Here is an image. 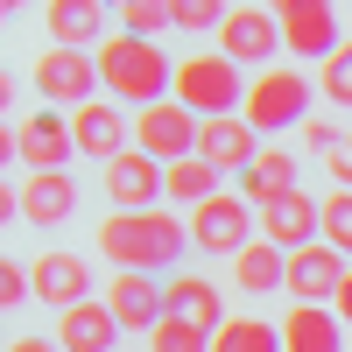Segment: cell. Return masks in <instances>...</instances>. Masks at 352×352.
I'll list each match as a JSON object with an SVG mask.
<instances>
[{
	"label": "cell",
	"instance_id": "4dcf8cb0",
	"mask_svg": "<svg viewBox=\"0 0 352 352\" xmlns=\"http://www.w3.org/2000/svg\"><path fill=\"white\" fill-rule=\"evenodd\" d=\"M232 8H219V0H176V28H226Z\"/></svg>",
	"mask_w": 352,
	"mask_h": 352
},
{
	"label": "cell",
	"instance_id": "f1b7e54d",
	"mask_svg": "<svg viewBox=\"0 0 352 352\" xmlns=\"http://www.w3.org/2000/svg\"><path fill=\"white\" fill-rule=\"evenodd\" d=\"M324 247L352 254V190H331L324 197Z\"/></svg>",
	"mask_w": 352,
	"mask_h": 352
},
{
	"label": "cell",
	"instance_id": "484cf974",
	"mask_svg": "<svg viewBox=\"0 0 352 352\" xmlns=\"http://www.w3.org/2000/svg\"><path fill=\"white\" fill-rule=\"evenodd\" d=\"M176 204H212L219 197V169L204 162V155H190V162H169V184H162Z\"/></svg>",
	"mask_w": 352,
	"mask_h": 352
},
{
	"label": "cell",
	"instance_id": "d6a6232c",
	"mask_svg": "<svg viewBox=\"0 0 352 352\" xmlns=\"http://www.w3.org/2000/svg\"><path fill=\"white\" fill-rule=\"evenodd\" d=\"M303 141H310V148H317V155H324V162H331V155L345 148V134H338L331 120H310V127H303Z\"/></svg>",
	"mask_w": 352,
	"mask_h": 352
},
{
	"label": "cell",
	"instance_id": "52a82bcc",
	"mask_svg": "<svg viewBox=\"0 0 352 352\" xmlns=\"http://www.w3.org/2000/svg\"><path fill=\"white\" fill-rule=\"evenodd\" d=\"M219 43H226V56H232L240 71L261 78V71H275L268 56L282 50V21H275V8H232L226 28H219Z\"/></svg>",
	"mask_w": 352,
	"mask_h": 352
},
{
	"label": "cell",
	"instance_id": "7a4b0ae2",
	"mask_svg": "<svg viewBox=\"0 0 352 352\" xmlns=\"http://www.w3.org/2000/svg\"><path fill=\"white\" fill-rule=\"evenodd\" d=\"M99 78H106V92H113V99H141V113H148V106L169 99L176 64L162 56V43L113 36V43H99Z\"/></svg>",
	"mask_w": 352,
	"mask_h": 352
},
{
	"label": "cell",
	"instance_id": "e575fe53",
	"mask_svg": "<svg viewBox=\"0 0 352 352\" xmlns=\"http://www.w3.org/2000/svg\"><path fill=\"white\" fill-rule=\"evenodd\" d=\"M338 317L352 324V268H345V289H338Z\"/></svg>",
	"mask_w": 352,
	"mask_h": 352
},
{
	"label": "cell",
	"instance_id": "5bb4252c",
	"mask_svg": "<svg viewBox=\"0 0 352 352\" xmlns=\"http://www.w3.org/2000/svg\"><path fill=\"white\" fill-rule=\"evenodd\" d=\"M197 155L212 162V169H254V155H261V134L240 120V113H226V120H204L197 127Z\"/></svg>",
	"mask_w": 352,
	"mask_h": 352
},
{
	"label": "cell",
	"instance_id": "83f0119b",
	"mask_svg": "<svg viewBox=\"0 0 352 352\" xmlns=\"http://www.w3.org/2000/svg\"><path fill=\"white\" fill-rule=\"evenodd\" d=\"M155 352H212V331H197V324H176V317H162V324L148 331Z\"/></svg>",
	"mask_w": 352,
	"mask_h": 352
},
{
	"label": "cell",
	"instance_id": "4316f807",
	"mask_svg": "<svg viewBox=\"0 0 352 352\" xmlns=\"http://www.w3.org/2000/svg\"><path fill=\"white\" fill-rule=\"evenodd\" d=\"M120 21H127V36L155 43L162 28H176V8H162V0H127V8H120Z\"/></svg>",
	"mask_w": 352,
	"mask_h": 352
},
{
	"label": "cell",
	"instance_id": "d6986e66",
	"mask_svg": "<svg viewBox=\"0 0 352 352\" xmlns=\"http://www.w3.org/2000/svg\"><path fill=\"white\" fill-rule=\"evenodd\" d=\"M71 134H78V155H99V162H120L127 148V120H120V106H106V99H92L85 113H71Z\"/></svg>",
	"mask_w": 352,
	"mask_h": 352
},
{
	"label": "cell",
	"instance_id": "7402d4cb",
	"mask_svg": "<svg viewBox=\"0 0 352 352\" xmlns=\"http://www.w3.org/2000/svg\"><path fill=\"white\" fill-rule=\"evenodd\" d=\"M282 345H289V352H345V338H338V317H331L324 303H296V310H289Z\"/></svg>",
	"mask_w": 352,
	"mask_h": 352
},
{
	"label": "cell",
	"instance_id": "d4e9b609",
	"mask_svg": "<svg viewBox=\"0 0 352 352\" xmlns=\"http://www.w3.org/2000/svg\"><path fill=\"white\" fill-rule=\"evenodd\" d=\"M212 352H289V345H282V324H268V317H232L212 338Z\"/></svg>",
	"mask_w": 352,
	"mask_h": 352
},
{
	"label": "cell",
	"instance_id": "603a6c76",
	"mask_svg": "<svg viewBox=\"0 0 352 352\" xmlns=\"http://www.w3.org/2000/svg\"><path fill=\"white\" fill-rule=\"evenodd\" d=\"M113 338H120V317H113L106 303L64 310V352H113Z\"/></svg>",
	"mask_w": 352,
	"mask_h": 352
},
{
	"label": "cell",
	"instance_id": "30bf717a",
	"mask_svg": "<svg viewBox=\"0 0 352 352\" xmlns=\"http://www.w3.org/2000/svg\"><path fill=\"white\" fill-rule=\"evenodd\" d=\"M14 155L36 169V176H56V169L78 155V134H71L64 113H50V106H43V113H28V120L14 127Z\"/></svg>",
	"mask_w": 352,
	"mask_h": 352
},
{
	"label": "cell",
	"instance_id": "6da1fadb",
	"mask_svg": "<svg viewBox=\"0 0 352 352\" xmlns=\"http://www.w3.org/2000/svg\"><path fill=\"white\" fill-rule=\"evenodd\" d=\"M184 240H190V232L176 226L169 212H113V219L99 226V254H106L120 275H155V268H169V261L184 254Z\"/></svg>",
	"mask_w": 352,
	"mask_h": 352
},
{
	"label": "cell",
	"instance_id": "9a60e30c",
	"mask_svg": "<svg viewBox=\"0 0 352 352\" xmlns=\"http://www.w3.org/2000/svg\"><path fill=\"white\" fill-rule=\"evenodd\" d=\"M28 282H36V296H43V303H56V310L92 303V268H85L78 254H43L36 268H28Z\"/></svg>",
	"mask_w": 352,
	"mask_h": 352
},
{
	"label": "cell",
	"instance_id": "7c38bea8",
	"mask_svg": "<svg viewBox=\"0 0 352 352\" xmlns=\"http://www.w3.org/2000/svg\"><path fill=\"white\" fill-rule=\"evenodd\" d=\"M106 310L120 317V331H155L162 317H169V289H162L155 275H113Z\"/></svg>",
	"mask_w": 352,
	"mask_h": 352
},
{
	"label": "cell",
	"instance_id": "3957f363",
	"mask_svg": "<svg viewBox=\"0 0 352 352\" xmlns=\"http://www.w3.org/2000/svg\"><path fill=\"white\" fill-rule=\"evenodd\" d=\"M254 85L240 78V64H232L226 50H204V56H184L176 64V106H190L197 120H226L232 106H247Z\"/></svg>",
	"mask_w": 352,
	"mask_h": 352
},
{
	"label": "cell",
	"instance_id": "836d02e7",
	"mask_svg": "<svg viewBox=\"0 0 352 352\" xmlns=\"http://www.w3.org/2000/svg\"><path fill=\"white\" fill-rule=\"evenodd\" d=\"M331 184H338V190H352V134H345V148L331 155Z\"/></svg>",
	"mask_w": 352,
	"mask_h": 352
},
{
	"label": "cell",
	"instance_id": "1f68e13d",
	"mask_svg": "<svg viewBox=\"0 0 352 352\" xmlns=\"http://www.w3.org/2000/svg\"><path fill=\"white\" fill-rule=\"evenodd\" d=\"M21 296H36V282H28V275L14 268V261H8V268H0V310H14Z\"/></svg>",
	"mask_w": 352,
	"mask_h": 352
},
{
	"label": "cell",
	"instance_id": "e0dca14e",
	"mask_svg": "<svg viewBox=\"0 0 352 352\" xmlns=\"http://www.w3.org/2000/svg\"><path fill=\"white\" fill-rule=\"evenodd\" d=\"M240 197L254 204V212H275L282 197H296V155L289 148H261L254 169L240 176Z\"/></svg>",
	"mask_w": 352,
	"mask_h": 352
},
{
	"label": "cell",
	"instance_id": "ffe728a7",
	"mask_svg": "<svg viewBox=\"0 0 352 352\" xmlns=\"http://www.w3.org/2000/svg\"><path fill=\"white\" fill-rule=\"evenodd\" d=\"M43 28H50V50H85V43H99L106 8H99V0H50Z\"/></svg>",
	"mask_w": 352,
	"mask_h": 352
},
{
	"label": "cell",
	"instance_id": "5b68a950",
	"mask_svg": "<svg viewBox=\"0 0 352 352\" xmlns=\"http://www.w3.org/2000/svg\"><path fill=\"white\" fill-rule=\"evenodd\" d=\"M197 113L190 106H176V99H162V106H148V113H141V120H134V141H141V155H155L162 169L169 162H190L197 155Z\"/></svg>",
	"mask_w": 352,
	"mask_h": 352
},
{
	"label": "cell",
	"instance_id": "8992f818",
	"mask_svg": "<svg viewBox=\"0 0 352 352\" xmlns=\"http://www.w3.org/2000/svg\"><path fill=\"white\" fill-rule=\"evenodd\" d=\"M99 56H85V50H43L36 56V99H71L78 113L99 99Z\"/></svg>",
	"mask_w": 352,
	"mask_h": 352
},
{
	"label": "cell",
	"instance_id": "2e32d148",
	"mask_svg": "<svg viewBox=\"0 0 352 352\" xmlns=\"http://www.w3.org/2000/svg\"><path fill=\"white\" fill-rule=\"evenodd\" d=\"M261 232H268V247L303 254V247H317V232H324V204H310L296 190V197H282L275 212H261Z\"/></svg>",
	"mask_w": 352,
	"mask_h": 352
},
{
	"label": "cell",
	"instance_id": "d590c367",
	"mask_svg": "<svg viewBox=\"0 0 352 352\" xmlns=\"http://www.w3.org/2000/svg\"><path fill=\"white\" fill-rule=\"evenodd\" d=\"M8 352H56V345H50V338H14Z\"/></svg>",
	"mask_w": 352,
	"mask_h": 352
},
{
	"label": "cell",
	"instance_id": "9c48e42d",
	"mask_svg": "<svg viewBox=\"0 0 352 352\" xmlns=\"http://www.w3.org/2000/svg\"><path fill=\"white\" fill-rule=\"evenodd\" d=\"M275 21H282V43L296 56H324V64H331V56L345 50L338 43V8H324V0H282Z\"/></svg>",
	"mask_w": 352,
	"mask_h": 352
},
{
	"label": "cell",
	"instance_id": "4fadbf2b",
	"mask_svg": "<svg viewBox=\"0 0 352 352\" xmlns=\"http://www.w3.org/2000/svg\"><path fill=\"white\" fill-rule=\"evenodd\" d=\"M169 184V169L155 155H120V162H106V197L120 204V212H148V204L162 197Z\"/></svg>",
	"mask_w": 352,
	"mask_h": 352
},
{
	"label": "cell",
	"instance_id": "277c9868",
	"mask_svg": "<svg viewBox=\"0 0 352 352\" xmlns=\"http://www.w3.org/2000/svg\"><path fill=\"white\" fill-rule=\"evenodd\" d=\"M303 106H310V78H296V71H261L254 92H247V106H240V120L254 134H282L289 120H303Z\"/></svg>",
	"mask_w": 352,
	"mask_h": 352
},
{
	"label": "cell",
	"instance_id": "8fae6325",
	"mask_svg": "<svg viewBox=\"0 0 352 352\" xmlns=\"http://www.w3.org/2000/svg\"><path fill=\"white\" fill-rule=\"evenodd\" d=\"M338 289H345V254L338 247H303V254H289V296L296 303H338Z\"/></svg>",
	"mask_w": 352,
	"mask_h": 352
},
{
	"label": "cell",
	"instance_id": "cb8c5ba5",
	"mask_svg": "<svg viewBox=\"0 0 352 352\" xmlns=\"http://www.w3.org/2000/svg\"><path fill=\"white\" fill-rule=\"evenodd\" d=\"M232 282H240L247 296H268V289H282V282H289V254H282V247H268V240H254L240 261H232Z\"/></svg>",
	"mask_w": 352,
	"mask_h": 352
},
{
	"label": "cell",
	"instance_id": "ba28073f",
	"mask_svg": "<svg viewBox=\"0 0 352 352\" xmlns=\"http://www.w3.org/2000/svg\"><path fill=\"white\" fill-rule=\"evenodd\" d=\"M247 232H254V204L247 197H212V204H197V212H190V240L204 247V254H232V261H240L254 240H247Z\"/></svg>",
	"mask_w": 352,
	"mask_h": 352
},
{
	"label": "cell",
	"instance_id": "ac0fdd59",
	"mask_svg": "<svg viewBox=\"0 0 352 352\" xmlns=\"http://www.w3.org/2000/svg\"><path fill=\"white\" fill-rule=\"evenodd\" d=\"M14 212H21L28 226H56V219L78 212V184H71L64 169H56V176H28V184L14 190Z\"/></svg>",
	"mask_w": 352,
	"mask_h": 352
},
{
	"label": "cell",
	"instance_id": "44dd1931",
	"mask_svg": "<svg viewBox=\"0 0 352 352\" xmlns=\"http://www.w3.org/2000/svg\"><path fill=\"white\" fill-rule=\"evenodd\" d=\"M169 317L176 324H197V331H226V303H219V289L204 282V275H176L169 282Z\"/></svg>",
	"mask_w": 352,
	"mask_h": 352
},
{
	"label": "cell",
	"instance_id": "f546056e",
	"mask_svg": "<svg viewBox=\"0 0 352 352\" xmlns=\"http://www.w3.org/2000/svg\"><path fill=\"white\" fill-rule=\"evenodd\" d=\"M317 85H324V99H338V106H352V43L331 56V64H324V78H317Z\"/></svg>",
	"mask_w": 352,
	"mask_h": 352
}]
</instances>
